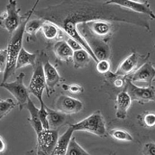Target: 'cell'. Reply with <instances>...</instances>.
I'll return each mask as SVG.
<instances>
[{
    "label": "cell",
    "mask_w": 155,
    "mask_h": 155,
    "mask_svg": "<svg viewBox=\"0 0 155 155\" xmlns=\"http://www.w3.org/2000/svg\"><path fill=\"white\" fill-rule=\"evenodd\" d=\"M46 90V82L43 70L42 58L36 61L34 71L28 85V92L34 95L38 99L40 104L44 103L42 96Z\"/></svg>",
    "instance_id": "obj_7"
},
{
    "label": "cell",
    "mask_w": 155,
    "mask_h": 155,
    "mask_svg": "<svg viewBox=\"0 0 155 155\" xmlns=\"http://www.w3.org/2000/svg\"><path fill=\"white\" fill-rule=\"evenodd\" d=\"M66 43L68 44V45L69 46V47L71 49H72V51L73 52L76 51L80 49H83L81 46L78 43L76 40H74V39L71 38V37H69L67 40H66Z\"/></svg>",
    "instance_id": "obj_33"
},
{
    "label": "cell",
    "mask_w": 155,
    "mask_h": 155,
    "mask_svg": "<svg viewBox=\"0 0 155 155\" xmlns=\"http://www.w3.org/2000/svg\"><path fill=\"white\" fill-rule=\"evenodd\" d=\"M116 78L113 81V84L117 88H121L125 84L126 80L123 77H116Z\"/></svg>",
    "instance_id": "obj_35"
},
{
    "label": "cell",
    "mask_w": 155,
    "mask_h": 155,
    "mask_svg": "<svg viewBox=\"0 0 155 155\" xmlns=\"http://www.w3.org/2000/svg\"><path fill=\"white\" fill-rule=\"evenodd\" d=\"M73 133V129L69 126L64 134L58 137L51 155H65Z\"/></svg>",
    "instance_id": "obj_17"
},
{
    "label": "cell",
    "mask_w": 155,
    "mask_h": 155,
    "mask_svg": "<svg viewBox=\"0 0 155 155\" xmlns=\"http://www.w3.org/2000/svg\"><path fill=\"white\" fill-rule=\"evenodd\" d=\"M143 123L146 127H154L155 124V115L154 113L145 114L143 117Z\"/></svg>",
    "instance_id": "obj_30"
},
{
    "label": "cell",
    "mask_w": 155,
    "mask_h": 155,
    "mask_svg": "<svg viewBox=\"0 0 155 155\" xmlns=\"http://www.w3.org/2000/svg\"><path fill=\"white\" fill-rule=\"evenodd\" d=\"M74 131H85L100 137L106 136V128L104 116L100 110H97L91 115L77 123L71 124Z\"/></svg>",
    "instance_id": "obj_3"
},
{
    "label": "cell",
    "mask_w": 155,
    "mask_h": 155,
    "mask_svg": "<svg viewBox=\"0 0 155 155\" xmlns=\"http://www.w3.org/2000/svg\"><path fill=\"white\" fill-rule=\"evenodd\" d=\"M58 137V130H42L37 135V155H51Z\"/></svg>",
    "instance_id": "obj_10"
},
{
    "label": "cell",
    "mask_w": 155,
    "mask_h": 155,
    "mask_svg": "<svg viewBox=\"0 0 155 155\" xmlns=\"http://www.w3.org/2000/svg\"><path fill=\"white\" fill-rule=\"evenodd\" d=\"M132 104V100L124 90L120 92L116 100V116L117 119H124Z\"/></svg>",
    "instance_id": "obj_16"
},
{
    "label": "cell",
    "mask_w": 155,
    "mask_h": 155,
    "mask_svg": "<svg viewBox=\"0 0 155 155\" xmlns=\"http://www.w3.org/2000/svg\"><path fill=\"white\" fill-rule=\"evenodd\" d=\"M68 87H69V85H62V88L64 89V90H65V91L68 90Z\"/></svg>",
    "instance_id": "obj_37"
},
{
    "label": "cell",
    "mask_w": 155,
    "mask_h": 155,
    "mask_svg": "<svg viewBox=\"0 0 155 155\" xmlns=\"http://www.w3.org/2000/svg\"><path fill=\"white\" fill-rule=\"evenodd\" d=\"M25 76V74L24 73H21L16 77L14 81L9 83L7 81L2 82L0 84L1 87L6 89L14 96L21 111L26 106L28 99L30 98L28 90L25 85L23 81Z\"/></svg>",
    "instance_id": "obj_6"
},
{
    "label": "cell",
    "mask_w": 155,
    "mask_h": 155,
    "mask_svg": "<svg viewBox=\"0 0 155 155\" xmlns=\"http://www.w3.org/2000/svg\"><path fill=\"white\" fill-rule=\"evenodd\" d=\"M78 30L91 50L98 61L108 59L110 55V49L107 42L92 35L84 23L78 26Z\"/></svg>",
    "instance_id": "obj_4"
},
{
    "label": "cell",
    "mask_w": 155,
    "mask_h": 155,
    "mask_svg": "<svg viewBox=\"0 0 155 155\" xmlns=\"http://www.w3.org/2000/svg\"><path fill=\"white\" fill-rule=\"evenodd\" d=\"M54 52L60 60L68 62L72 59L73 51L65 41H59L54 46Z\"/></svg>",
    "instance_id": "obj_21"
},
{
    "label": "cell",
    "mask_w": 155,
    "mask_h": 155,
    "mask_svg": "<svg viewBox=\"0 0 155 155\" xmlns=\"http://www.w3.org/2000/svg\"><path fill=\"white\" fill-rule=\"evenodd\" d=\"M16 105L12 98H7L0 101V121L5 117Z\"/></svg>",
    "instance_id": "obj_27"
},
{
    "label": "cell",
    "mask_w": 155,
    "mask_h": 155,
    "mask_svg": "<svg viewBox=\"0 0 155 155\" xmlns=\"http://www.w3.org/2000/svg\"><path fill=\"white\" fill-rule=\"evenodd\" d=\"M68 91H69L73 94H79L83 92L84 88L80 85L73 84L69 85Z\"/></svg>",
    "instance_id": "obj_34"
},
{
    "label": "cell",
    "mask_w": 155,
    "mask_h": 155,
    "mask_svg": "<svg viewBox=\"0 0 155 155\" xmlns=\"http://www.w3.org/2000/svg\"><path fill=\"white\" fill-rule=\"evenodd\" d=\"M41 29L45 38L47 40H53L59 35V28L51 22L44 21Z\"/></svg>",
    "instance_id": "obj_24"
},
{
    "label": "cell",
    "mask_w": 155,
    "mask_h": 155,
    "mask_svg": "<svg viewBox=\"0 0 155 155\" xmlns=\"http://www.w3.org/2000/svg\"><path fill=\"white\" fill-rule=\"evenodd\" d=\"M90 55L84 49H80L73 52L72 61L74 68L79 69L86 66L91 60Z\"/></svg>",
    "instance_id": "obj_22"
},
{
    "label": "cell",
    "mask_w": 155,
    "mask_h": 155,
    "mask_svg": "<svg viewBox=\"0 0 155 155\" xmlns=\"http://www.w3.org/2000/svg\"><path fill=\"white\" fill-rule=\"evenodd\" d=\"M96 69L97 71L101 74H105L109 72L110 69V64L108 59H104L99 61L97 63Z\"/></svg>",
    "instance_id": "obj_29"
},
{
    "label": "cell",
    "mask_w": 155,
    "mask_h": 155,
    "mask_svg": "<svg viewBox=\"0 0 155 155\" xmlns=\"http://www.w3.org/2000/svg\"><path fill=\"white\" fill-rule=\"evenodd\" d=\"M110 136L117 141L131 142L133 141V136L125 130L121 128H113L109 131Z\"/></svg>",
    "instance_id": "obj_25"
},
{
    "label": "cell",
    "mask_w": 155,
    "mask_h": 155,
    "mask_svg": "<svg viewBox=\"0 0 155 155\" xmlns=\"http://www.w3.org/2000/svg\"><path fill=\"white\" fill-rule=\"evenodd\" d=\"M45 21L41 19H35L29 20L26 23L25 28V33L28 35V38L35 41L36 39V34L42 28V25Z\"/></svg>",
    "instance_id": "obj_23"
},
{
    "label": "cell",
    "mask_w": 155,
    "mask_h": 155,
    "mask_svg": "<svg viewBox=\"0 0 155 155\" xmlns=\"http://www.w3.org/2000/svg\"><path fill=\"white\" fill-rule=\"evenodd\" d=\"M45 106L46 105L44 103L40 104V108L38 110V115L43 130H48L49 127L48 121V112Z\"/></svg>",
    "instance_id": "obj_28"
},
{
    "label": "cell",
    "mask_w": 155,
    "mask_h": 155,
    "mask_svg": "<svg viewBox=\"0 0 155 155\" xmlns=\"http://www.w3.org/2000/svg\"><path fill=\"white\" fill-rule=\"evenodd\" d=\"M143 155H155V144L154 142L145 143L142 150Z\"/></svg>",
    "instance_id": "obj_31"
},
{
    "label": "cell",
    "mask_w": 155,
    "mask_h": 155,
    "mask_svg": "<svg viewBox=\"0 0 155 155\" xmlns=\"http://www.w3.org/2000/svg\"><path fill=\"white\" fill-rule=\"evenodd\" d=\"M6 145L2 137L0 135V153L4 152L5 150Z\"/></svg>",
    "instance_id": "obj_36"
},
{
    "label": "cell",
    "mask_w": 155,
    "mask_h": 155,
    "mask_svg": "<svg viewBox=\"0 0 155 155\" xmlns=\"http://www.w3.org/2000/svg\"><path fill=\"white\" fill-rule=\"evenodd\" d=\"M106 4L118 5L133 12L147 16L152 20H155V15L148 1L140 2L132 0H110L105 1Z\"/></svg>",
    "instance_id": "obj_11"
},
{
    "label": "cell",
    "mask_w": 155,
    "mask_h": 155,
    "mask_svg": "<svg viewBox=\"0 0 155 155\" xmlns=\"http://www.w3.org/2000/svg\"><path fill=\"white\" fill-rule=\"evenodd\" d=\"M36 61V54H31L27 51L23 47H22L16 59V70L19 69L28 65H31L34 68L35 66Z\"/></svg>",
    "instance_id": "obj_20"
},
{
    "label": "cell",
    "mask_w": 155,
    "mask_h": 155,
    "mask_svg": "<svg viewBox=\"0 0 155 155\" xmlns=\"http://www.w3.org/2000/svg\"><path fill=\"white\" fill-rule=\"evenodd\" d=\"M38 2L39 1L37 0L32 8L23 15V17L19 26L11 35L9 40L7 48V62L5 70L4 72L2 82H6L8 79L11 78L15 72L16 59L21 49L23 47L22 44L25 26L30 20L31 16L33 14Z\"/></svg>",
    "instance_id": "obj_2"
},
{
    "label": "cell",
    "mask_w": 155,
    "mask_h": 155,
    "mask_svg": "<svg viewBox=\"0 0 155 155\" xmlns=\"http://www.w3.org/2000/svg\"><path fill=\"white\" fill-rule=\"evenodd\" d=\"M44 76L46 82V91L48 97L55 92V88L59 82L62 81L61 77L56 68L49 62L46 54L41 57Z\"/></svg>",
    "instance_id": "obj_12"
},
{
    "label": "cell",
    "mask_w": 155,
    "mask_h": 155,
    "mask_svg": "<svg viewBox=\"0 0 155 155\" xmlns=\"http://www.w3.org/2000/svg\"></svg>",
    "instance_id": "obj_39"
},
{
    "label": "cell",
    "mask_w": 155,
    "mask_h": 155,
    "mask_svg": "<svg viewBox=\"0 0 155 155\" xmlns=\"http://www.w3.org/2000/svg\"><path fill=\"white\" fill-rule=\"evenodd\" d=\"M0 72H1V71H0Z\"/></svg>",
    "instance_id": "obj_38"
},
{
    "label": "cell",
    "mask_w": 155,
    "mask_h": 155,
    "mask_svg": "<svg viewBox=\"0 0 155 155\" xmlns=\"http://www.w3.org/2000/svg\"><path fill=\"white\" fill-rule=\"evenodd\" d=\"M8 2L6 11L0 15V27L12 35L19 26L23 16L19 14L21 9L17 7L16 1L9 0Z\"/></svg>",
    "instance_id": "obj_5"
},
{
    "label": "cell",
    "mask_w": 155,
    "mask_h": 155,
    "mask_svg": "<svg viewBox=\"0 0 155 155\" xmlns=\"http://www.w3.org/2000/svg\"><path fill=\"white\" fill-rule=\"evenodd\" d=\"M124 91L128 94L132 101H135L140 104H144L155 101V88L152 85H148L147 87H140L127 79Z\"/></svg>",
    "instance_id": "obj_9"
},
{
    "label": "cell",
    "mask_w": 155,
    "mask_h": 155,
    "mask_svg": "<svg viewBox=\"0 0 155 155\" xmlns=\"http://www.w3.org/2000/svg\"><path fill=\"white\" fill-rule=\"evenodd\" d=\"M33 14L61 28L74 39L97 63L98 61L78 30V26L89 21L103 20L134 25L150 31L149 18L118 5L92 1H64L61 3L35 10Z\"/></svg>",
    "instance_id": "obj_1"
},
{
    "label": "cell",
    "mask_w": 155,
    "mask_h": 155,
    "mask_svg": "<svg viewBox=\"0 0 155 155\" xmlns=\"http://www.w3.org/2000/svg\"><path fill=\"white\" fill-rule=\"evenodd\" d=\"M56 110L66 115L76 114L83 109L82 102L68 95H61L56 100Z\"/></svg>",
    "instance_id": "obj_13"
},
{
    "label": "cell",
    "mask_w": 155,
    "mask_h": 155,
    "mask_svg": "<svg viewBox=\"0 0 155 155\" xmlns=\"http://www.w3.org/2000/svg\"><path fill=\"white\" fill-rule=\"evenodd\" d=\"M45 108L48 112V121L49 129L58 130L66 120V114L61 113L57 110L52 109L46 105Z\"/></svg>",
    "instance_id": "obj_19"
},
{
    "label": "cell",
    "mask_w": 155,
    "mask_h": 155,
    "mask_svg": "<svg viewBox=\"0 0 155 155\" xmlns=\"http://www.w3.org/2000/svg\"><path fill=\"white\" fill-rule=\"evenodd\" d=\"M84 24L92 35L107 42L113 33L114 26L110 21L97 20Z\"/></svg>",
    "instance_id": "obj_14"
},
{
    "label": "cell",
    "mask_w": 155,
    "mask_h": 155,
    "mask_svg": "<svg viewBox=\"0 0 155 155\" xmlns=\"http://www.w3.org/2000/svg\"><path fill=\"white\" fill-rule=\"evenodd\" d=\"M155 77V69L150 62H145L128 78L131 82H145L149 85H152Z\"/></svg>",
    "instance_id": "obj_15"
},
{
    "label": "cell",
    "mask_w": 155,
    "mask_h": 155,
    "mask_svg": "<svg viewBox=\"0 0 155 155\" xmlns=\"http://www.w3.org/2000/svg\"><path fill=\"white\" fill-rule=\"evenodd\" d=\"M25 107H26L30 113V118L28 120L32 127L33 128L34 130L35 131V133L37 135L43 130L41 123L39 119V109L35 106L30 98L28 99L27 104Z\"/></svg>",
    "instance_id": "obj_18"
},
{
    "label": "cell",
    "mask_w": 155,
    "mask_h": 155,
    "mask_svg": "<svg viewBox=\"0 0 155 155\" xmlns=\"http://www.w3.org/2000/svg\"><path fill=\"white\" fill-rule=\"evenodd\" d=\"M65 155H90L78 143L74 137H72Z\"/></svg>",
    "instance_id": "obj_26"
},
{
    "label": "cell",
    "mask_w": 155,
    "mask_h": 155,
    "mask_svg": "<svg viewBox=\"0 0 155 155\" xmlns=\"http://www.w3.org/2000/svg\"><path fill=\"white\" fill-rule=\"evenodd\" d=\"M149 57V54L141 55L137 52H133L127 57L119 65L115 73H112L114 78L125 77L130 75L139 69L145 64Z\"/></svg>",
    "instance_id": "obj_8"
},
{
    "label": "cell",
    "mask_w": 155,
    "mask_h": 155,
    "mask_svg": "<svg viewBox=\"0 0 155 155\" xmlns=\"http://www.w3.org/2000/svg\"><path fill=\"white\" fill-rule=\"evenodd\" d=\"M7 62V49L0 50V71L4 72Z\"/></svg>",
    "instance_id": "obj_32"
}]
</instances>
